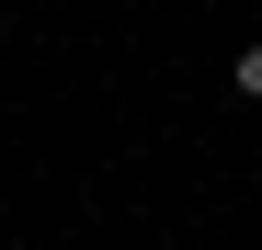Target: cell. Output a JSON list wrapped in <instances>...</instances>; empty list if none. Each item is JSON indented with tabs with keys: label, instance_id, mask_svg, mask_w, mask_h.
<instances>
[{
	"label": "cell",
	"instance_id": "6da1fadb",
	"mask_svg": "<svg viewBox=\"0 0 262 250\" xmlns=\"http://www.w3.org/2000/svg\"><path fill=\"white\" fill-rule=\"evenodd\" d=\"M228 80H239V103H262V46H239V57H228Z\"/></svg>",
	"mask_w": 262,
	"mask_h": 250
}]
</instances>
